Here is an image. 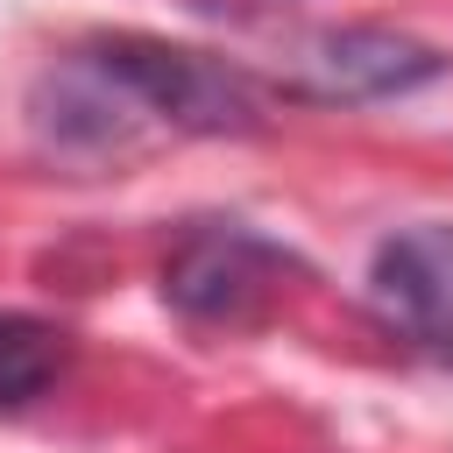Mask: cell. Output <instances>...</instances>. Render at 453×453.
I'll use <instances>...</instances> for the list:
<instances>
[{"label": "cell", "mask_w": 453, "mask_h": 453, "mask_svg": "<svg viewBox=\"0 0 453 453\" xmlns=\"http://www.w3.org/2000/svg\"><path fill=\"white\" fill-rule=\"evenodd\" d=\"M304 64H311V92H326V99H389V92H411L446 71L439 50H425L396 28H333L311 42Z\"/></svg>", "instance_id": "4"}, {"label": "cell", "mask_w": 453, "mask_h": 453, "mask_svg": "<svg viewBox=\"0 0 453 453\" xmlns=\"http://www.w3.org/2000/svg\"><path fill=\"white\" fill-rule=\"evenodd\" d=\"M64 85L85 92L71 113L134 106L142 120L177 127V134H241V127L262 120V99H255L248 71H234V64L205 57V50H170V42H142V35L78 50Z\"/></svg>", "instance_id": "1"}, {"label": "cell", "mask_w": 453, "mask_h": 453, "mask_svg": "<svg viewBox=\"0 0 453 453\" xmlns=\"http://www.w3.org/2000/svg\"><path fill=\"white\" fill-rule=\"evenodd\" d=\"M64 368V333L28 311H0V411L35 403Z\"/></svg>", "instance_id": "5"}, {"label": "cell", "mask_w": 453, "mask_h": 453, "mask_svg": "<svg viewBox=\"0 0 453 453\" xmlns=\"http://www.w3.org/2000/svg\"><path fill=\"white\" fill-rule=\"evenodd\" d=\"M368 297L396 333H411L425 347H453V226L425 219V226L389 234L375 248Z\"/></svg>", "instance_id": "3"}, {"label": "cell", "mask_w": 453, "mask_h": 453, "mask_svg": "<svg viewBox=\"0 0 453 453\" xmlns=\"http://www.w3.org/2000/svg\"><path fill=\"white\" fill-rule=\"evenodd\" d=\"M276 269H283V255L269 241H255L248 226H198L163 262V297L191 319H248L276 290Z\"/></svg>", "instance_id": "2"}]
</instances>
